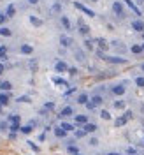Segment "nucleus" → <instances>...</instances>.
Wrapping results in <instances>:
<instances>
[{"instance_id":"obj_46","label":"nucleus","mask_w":144,"mask_h":155,"mask_svg":"<svg viewBox=\"0 0 144 155\" xmlns=\"http://www.w3.org/2000/svg\"><path fill=\"white\" fill-rule=\"evenodd\" d=\"M100 116H102L104 120H111V113H109V111H102V113H100Z\"/></svg>"},{"instance_id":"obj_42","label":"nucleus","mask_w":144,"mask_h":155,"mask_svg":"<svg viewBox=\"0 0 144 155\" xmlns=\"http://www.w3.org/2000/svg\"><path fill=\"white\" fill-rule=\"evenodd\" d=\"M84 46H86L90 51H93V41L92 39H86V41H84Z\"/></svg>"},{"instance_id":"obj_6","label":"nucleus","mask_w":144,"mask_h":155,"mask_svg":"<svg viewBox=\"0 0 144 155\" xmlns=\"http://www.w3.org/2000/svg\"><path fill=\"white\" fill-rule=\"evenodd\" d=\"M11 92H0V104L2 106H7L9 104V101H11Z\"/></svg>"},{"instance_id":"obj_50","label":"nucleus","mask_w":144,"mask_h":155,"mask_svg":"<svg viewBox=\"0 0 144 155\" xmlns=\"http://www.w3.org/2000/svg\"><path fill=\"white\" fill-rule=\"evenodd\" d=\"M74 92H76V88H70V90H67V92H65V94H63V97H65V99H67V97H69L70 94H74Z\"/></svg>"},{"instance_id":"obj_19","label":"nucleus","mask_w":144,"mask_h":155,"mask_svg":"<svg viewBox=\"0 0 144 155\" xmlns=\"http://www.w3.org/2000/svg\"><path fill=\"white\" fill-rule=\"evenodd\" d=\"M30 23L34 25V27H42L44 21H42L40 18H37V16H30Z\"/></svg>"},{"instance_id":"obj_3","label":"nucleus","mask_w":144,"mask_h":155,"mask_svg":"<svg viewBox=\"0 0 144 155\" xmlns=\"http://www.w3.org/2000/svg\"><path fill=\"white\" fill-rule=\"evenodd\" d=\"M55 71H56L58 74L69 72V65H67V62H65V60H58L56 64H55Z\"/></svg>"},{"instance_id":"obj_52","label":"nucleus","mask_w":144,"mask_h":155,"mask_svg":"<svg viewBox=\"0 0 144 155\" xmlns=\"http://www.w3.org/2000/svg\"><path fill=\"white\" fill-rule=\"evenodd\" d=\"M9 139H16V132H9Z\"/></svg>"},{"instance_id":"obj_18","label":"nucleus","mask_w":144,"mask_h":155,"mask_svg":"<svg viewBox=\"0 0 144 155\" xmlns=\"http://www.w3.org/2000/svg\"><path fill=\"white\" fill-rule=\"evenodd\" d=\"M125 4H127V6H128V7H130V9H132V11H134V12H135V14H137V16H141V14H142V12L139 11V7H137V6H135V4H134L132 0H125Z\"/></svg>"},{"instance_id":"obj_15","label":"nucleus","mask_w":144,"mask_h":155,"mask_svg":"<svg viewBox=\"0 0 144 155\" xmlns=\"http://www.w3.org/2000/svg\"><path fill=\"white\" fill-rule=\"evenodd\" d=\"M6 14H7V18H12V16L16 14V6H14V4H9L7 9H6Z\"/></svg>"},{"instance_id":"obj_62","label":"nucleus","mask_w":144,"mask_h":155,"mask_svg":"<svg viewBox=\"0 0 144 155\" xmlns=\"http://www.w3.org/2000/svg\"><path fill=\"white\" fill-rule=\"evenodd\" d=\"M76 155H81V153H76Z\"/></svg>"},{"instance_id":"obj_23","label":"nucleus","mask_w":144,"mask_h":155,"mask_svg":"<svg viewBox=\"0 0 144 155\" xmlns=\"http://www.w3.org/2000/svg\"><path fill=\"white\" fill-rule=\"evenodd\" d=\"M83 129H84V131H86L88 134H90V132H95V131H97V125H95V123H90V122H88V123H84V125H83Z\"/></svg>"},{"instance_id":"obj_45","label":"nucleus","mask_w":144,"mask_h":155,"mask_svg":"<svg viewBox=\"0 0 144 155\" xmlns=\"http://www.w3.org/2000/svg\"><path fill=\"white\" fill-rule=\"evenodd\" d=\"M6 19H7V14H6V12H0V27L6 23Z\"/></svg>"},{"instance_id":"obj_63","label":"nucleus","mask_w":144,"mask_h":155,"mask_svg":"<svg viewBox=\"0 0 144 155\" xmlns=\"http://www.w3.org/2000/svg\"><path fill=\"white\" fill-rule=\"evenodd\" d=\"M142 37H144V32H142Z\"/></svg>"},{"instance_id":"obj_60","label":"nucleus","mask_w":144,"mask_h":155,"mask_svg":"<svg viewBox=\"0 0 144 155\" xmlns=\"http://www.w3.org/2000/svg\"><path fill=\"white\" fill-rule=\"evenodd\" d=\"M92 2H98V0H92Z\"/></svg>"},{"instance_id":"obj_33","label":"nucleus","mask_w":144,"mask_h":155,"mask_svg":"<svg viewBox=\"0 0 144 155\" xmlns=\"http://www.w3.org/2000/svg\"><path fill=\"white\" fill-rule=\"evenodd\" d=\"M53 81H55V85H60V86H67V81L65 79H62V78H53Z\"/></svg>"},{"instance_id":"obj_58","label":"nucleus","mask_w":144,"mask_h":155,"mask_svg":"<svg viewBox=\"0 0 144 155\" xmlns=\"http://www.w3.org/2000/svg\"><path fill=\"white\" fill-rule=\"evenodd\" d=\"M141 109H142V113H144V104H142V107H141Z\"/></svg>"},{"instance_id":"obj_28","label":"nucleus","mask_w":144,"mask_h":155,"mask_svg":"<svg viewBox=\"0 0 144 155\" xmlns=\"http://www.w3.org/2000/svg\"><path fill=\"white\" fill-rule=\"evenodd\" d=\"M79 34H81V35H88V34H90V27H88V25H84V23H81Z\"/></svg>"},{"instance_id":"obj_61","label":"nucleus","mask_w":144,"mask_h":155,"mask_svg":"<svg viewBox=\"0 0 144 155\" xmlns=\"http://www.w3.org/2000/svg\"><path fill=\"white\" fill-rule=\"evenodd\" d=\"M142 51H144V44H142Z\"/></svg>"},{"instance_id":"obj_17","label":"nucleus","mask_w":144,"mask_h":155,"mask_svg":"<svg viewBox=\"0 0 144 155\" xmlns=\"http://www.w3.org/2000/svg\"><path fill=\"white\" fill-rule=\"evenodd\" d=\"M12 85L9 81H0V92H11Z\"/></svg>"},{"instance_id":"obj_49","label":"nucleus","mask_w":144,"mask_h":155,"mask_svg":"<svg viewBox=\"0 0 144 155\" xmlns=\"http://www.w3.org/2000/svg\"><path fill=\"white\" fill-rule=\"evenodd\" d=\"M127 153L128 155H137V150L135 148H127Z\"/></svg>"},{"instance_id":"obj_1","label":"nucleus","mask_w":144,"mask_h":155,"mask_svg":"<svg viewBox=\"0 0 144 155\" xmlns=\"http://www.w3.org/2000/svg\"><path fill=\"white\" fill-rule=\"evenodd\" d=\"M97 55L102 60H105L107 64H127V58H123V56H111V55H104L102 49H97Z\"/></svg>"},{"instance_id":"obj_59","label":"nucleus","mask_w":144,"mask_h":155,"mask_svg":"<svg viewBox=\"0 0 144 155\" xmlns=\"http://www.w3.org/2000/svg\"><path fill=\"white\" fill-rule=\"evenodd\" d=\"M141 69H142V71H144V64H142V65H141Z\"/></svg>"},{"instance_id":"obj_43","label":"nucleus","mask_w":144,"mask_h":155,"mask_svg":"<svg viewBox=\"0 0 144 155\" xmlns=\"http://www.w3.org/2000/svg\"><path fill=\"white\" fill-rule=\"evenodd\" d=\"M135 85H137V86H144V78L142 76L135 78Z\"/></svg>"},{"instance_id":"obj_57","label":"nucleus","mask_w":144,"mask_h":155,"mask_svg":"<svg viewBox=\"0 0 144 155\" xmlns=\"http://www.w3.org/2000/svg\"><path fill=\"white\" fill-rule=\"evenodd\" d=\"M2 107H4V106H2V104H0V113H2Z\"/></svg>"},{"instance_id":"obj_53","label":"nucleus","mask_w":144,"mask_h":155,"mask_svg":"<svg viewBox=\"0 0 144 155\" xmlns=\"http://www.w3.org/2000/svg\"><path fill=\"white\" fill-rule=\"evenodd\" d=\"M4 71H6V65H4V64H0V76L4 74Z\"/></svg>"},{"instance_id":"obj_12","label":"nucleus","mask_w":144,"mask_h":155,"mask_svg":"<svg viewBox=\"0 0 144 155\" xmlns=\"http://www.w3.org/2000/svg\"><path fill=\"white\" fill-rule=\"evenodd\" d=\"M60 23H62V27H63L65 30H72V25H70V19L67 18V16H62V18H60Z\"/></svg>"},{"instance_id":"obj_16","label":"nucleus","mask_w":144,"mask_h":155,"mask_svg":"<svg viewBox=\"0 0 144 155\" xmlns=\"http://www.w3.org/2000/svg\"><path fill=\"white\" fill-rule=\"evenodd\" d=\"M60 44H62L63 48H69L70 44H72V39L67 37V35H62V37H60Z\"/></svg>"},{"instance_id":"obj_35","label":"nucleus","mask_w":144,"mask_h":155,"mask_svg":"<svg viewBox=\"0 0 144 155\" xmlns=\"http://www.w3.org/2000/svg\"><path fill=\"white\" fill-rule=\"evenodd\" d=\"M6 58H7V48L0 46V60H6Z\"/></svg>"},{"instance_id":"obj_29","label":"nucleus","mask_w":144,"mask_h":155,"mask_svg":"<svg viewBox=\"0 0 144 155\" xmlns=\"http://www.w3.org/2000/svg\"><path fill=\"white\" fill-rule=\"evenodd\" d=\"M128 120H130V118H128L127 115H125V116H120V118L116 120V127H121V125H125V123H127Z\"/></svg>"},{"instance_id":"obj_32","label":"nucleus","mask_w":144,"mask_h":155,"mask_svg":"<svg viewBox=\"0 0 144 155\" xmlns=\"http://www.w3.org/2000/svg\"><path fill=\"white\" fill-rule=\"evenodd\" d=\"M67 152H69L70 155H76V153H79V148L74 146V144H69V146H67Z\"/></svg>"},{"instance_id":"obj_40","label":"nucleus","mask_w":144,"mask_h":155,"mask_svg":"<svg viewBox=\"0 0 144 155\" xmlns=\"http://www.w3.org/2000/svg\"><path fill=\"white\" fill-rule=\"evenodd\" d=\"M114 107L116 109H125V102L123 101H114Z\"/></svg>"},{"instance_id":"obj_5","label":"nucleus","mask_w":144,"mask_h":155,"mask_svg":"<svg viewBox=\"0 0 144 155\" xmlns=\"http://www.w3.org/2000/svg\"><path fill=\"white\" fill-rule=\"evenodd\" d=\"M111 92L114 94L116 97H121L123 94H125V83H121V85H114L113 88H111Z\"/></svg>"},{"instance_id":"obj_2","label":"nucleus","mask_w":144,"mask_h":155,"mask_svg":"<svg viewBox=\"0 0 144 155\" xmlns=\"http://www.w3.org/2000/svg\"><path fill=\"white\" fill-rule=\"evenodd\" d=\"M113 12H114L118 18H125V7L121 2H114L113 4Z\"/></svg>"},{"instance_id":"obj_39","label":"nucleus","mask_w":144,"mask_h":155,"mask_svg":"<svg viewBox=\"0 0 144 155\" xmlns=\"http://www.w3.org/2000/svg\"><path fill=\"white\" fill-rule=\"evenodd\" d=\"M7 129H9V122H7V120H4V122H0V131H2V132H6Z\"/></svg>"},{"instance_id":"obj_13","label":"nucleus","mask_w":144,"mask_h":155,"mask_svg":"<svg viewBox=\"0 0 144 155\" xmlns=\"http://www.w3.org/2000/svg\"><path fill=\"white\" fill-rule=\"evenodd\" d=\"M95 42L98 44V49H102V51H105V49L109 48L107 41H105V39H102V37H100V39H95Z\"/></svg>"},{"instance_id":"obj_21","label":"nucleus","mask_w":144,"mask_h":155,"mask_svg":"<svg viewBox=\"0 0 144 155\" xmlns=\"http://www.w3.org/2000/svg\"><path fill=\"white\" fill-rule=\"evenodd\" d=\"M7 122H9V123H21V118H19V115H9V116H7Z\"/></svg>"},{"instance_id":"obj_34","label":"nucleus","mask_w":144,"mask_h":155,"mask_svg":"<svg viewBox=\"0 0 144 155\" xmlns=\"http://www.w3.org/2000/svg\"><path fill=\"white\" fill-rule=\"evenodd\" d=\"M130 49H132L134 55H141V53H142V46H137V44H134Z\"/></svg>"},{"instance_id":"obj_27","label":"nucleus","mask_w":144,"mask_h":155,"mask_svg":"<svg viewBox=\"0 0 144 155\" xmlns=\"http://www.w3.org/2000/svg\"><path fill=\"white\" fill-rule=\"evenodd\" d=\"M32 131H34V127L30 125V123H26V125H21V129H19V132H21V134H30Z\"/></svg>"},{"instance_id":"obj_37","label":"nucleus","mask_w":144,"mask_h":155,"mask_svg":"<svg viewBox=\"0 0 144 155\" xmlns=\"http://www.w3.org/2000/svg\"><path fill=\"white\" fill-rule=\"evenodd\" d=\"M26 143H28V146H30L32 150H34L35 153H39V152H40V148H39V146H37V144L34 143V141H26Z\"/></svg>"},{"instance_id":"obj_25","label":"nucleus","mask_w":144,"mask_h":155,"mask_svg":"<svg viewBox=\"0 0 144 155\" xmlns=\"http://www.w3.org/2000/svg\"><path fill=\"white\" fill-rule=\"evenodd\" d=\"M0 35H2V37H11L12 35L11 28H7V27H0Z\"/></svg>"},{"instance_id":"obj_20","label":"nucleus","mask_w":144,"mask_h":155,"mask_svg":"<svg viewBox=\"0 0 144 155\" xmlns=\"http://www.w3.org/2000/svg\"><path fill=\"white\" fill-rule=\"evenodd\" d=\"M111 46H114L116 49H121V53H125V51H127L125 44H123V42H120V41H113V42H111Z\"/></svg>"},{"instance_id":"obj_9","label":"nucleus","mask_w":144,"mask_h":155,"mask_svg":"<svg viewBox=\"0 0 144 155\" xmlns=\"http://www.w3.org/2000/svg\"><path fill=\"white\" fill-rule=\"evenodd\" d=\"M72 115H74L72 107H70V106H65L63 109L60 111V115H58V116H60V118H67V116H72Z\"/></svg>"},{"instance_id":"obj_30","label":"nucleus","mask_w":144,"mask_h":155,"mask_svg":"<svg viewBox=\"0 0 144 155\" xmlns=\"http://www.w3.org/2000/svg\"><path fill=\"white\" fill-rule=\"evenodd\" d=\"M74 56H76V60H77V62H84V53H83V51H81V49H76V53H74Z\"/></svg>"},{"instance_id":"obj_31","label":"nucleus","mask_w":144,"mask_h":155,"mask_svg":"<svg viewBox=\"0 0 144 155\" xmlns=\"http://www.w3.org/2000/svg\"><path fill=\"white\" fill-rule=\"evenodd\" d=\"M60 127H63V129H65L67 132L74 131V125H72V123H69V122H62V123H60Z\"/></svg>"},{"instance_id":"obj_36","label":"nucleus","mask_w":144,"mask_h":155,"mask_svg":"<svg viewBox=\"0 0 144 155\" xmlns=\"http://www.w3.org/2000/svg\"><path fill=\"white\" fill-rule=\"evenodd\" d=\"M21 129V123H9V131H12V132H18Z\"/></svg>"},{"instance_id":"obj_11","label":"nucleus","mask_w":144,"mask_h":155,"mask_svg":"<svg viewBox=\"0 0 144 155\" xmlns=\"http://www.w3.org/2000/svg\"><path fill=\"white\" fill-rule=\"evenodd\" d=\"M90 101H92L93 102V104H95V106H102V102H104V97H102V95H98V94H95V95H93V97H90Z\"/></svg>"},{"instance_id":"obj_24","label":"nucleus","mask_w":144,"mask_h":155,"mask_svg":"<svg viewBox=\"0 0 144 155\" xmlns=\"http://www.w3.org/2000/svg\"><path fill=\"white\" fill-rule=\"evenodd\" d=\"M62 12V4L56 2V4H53L51 6V14H60Z\"/></svg>"},{"instance_id":"obj_7","label":"nucleus","mask_w":144,"mask_h":155,"mask_svg":"<svg viewBox=\"0 0 144 155\" xmlns=\"http://www.w3.org/2000/svg\"><path fill=\"white\" fill-rule=\"evenodd\" d=\"M67 134H69V132L65 131L63 127H60V125L55 127V136H56L58 139H65V137H67Z\"/></svg>"},{"instance_id":"obj_51","label":"nucleus","mask_w":144,"mask_h":155,"mask_svg":"<svg viewBox=\"0 0 144 155\" xmlns=\"http://www.w3.org/2000/svg\"><path fill=\"white\" fill-rule=\"evenodd\" d=\"M28 123H30V125H32V127H34V129H35V127H37V120H30Z\"/></svg>"},{"instance_id":"obj_4","label":"nucleus","mask_w":144,"mask_h":155,"mask_svg":"<svg viewBox=\"0 0 144 155\" xmlns=\"http://www.w3.org/2000/svg\"><path fill=\"white\" fill-rule=\"evenodd\" d=\"M74 6L77 7V9H79V11H83V12H84V14H86V16H90V18H93V16H95V12H93L92 9H90V7H86V6H83V4H81V2H74Z\"/></svg>"},{"instance_id":"obj_14","label":"nucleus","mask_w":144,"mask_h":155,"mask_svg":"<svg viewBox=\"0 0 144 155\" xmlns=\"http://www.w3.org/2000/svg\"><path fill=\"white\" fill-rule=\"evenodd\" d=\"M132 28L135 30V32H144V23L142 21H132Z\"/></svg>"},{"instance_id":"obj_41","label":"nucleus","mask_w":144,"mask_h":155,"mask_svg":"<svg viewBox=\"0 0 144 155\" xmlns=\"http://www.w3.org/2000/svg\"><path fill=\"white\" fill-rule=\"evenodd\" d=\"M84 106H86V109H90V111H95V109H97V106H95V104H93L92 101H88L86 104H84Z\"/></svg>"},{"instance_id":"obj_38","label":"nucleus","mask_w":144,"mask_h":155,"mask_svg":"<svg viewBox=\"0 0 144 155\" xmlns=\"http://www.w3.org/2000/svg\"><path fill=\"white\" fill-rule=\"evenodd\" d=\"M16 101L18 102H26V104H28V102H32V99H30L28 95H21V97H18Z\"/></svg>"},{"instance_id":"obj_8","label":"nucleus","mask_w":144,"mask_h":155,"mask_svg":"<svg viewBox=\"0 0 144 155\" xmlns=\"http://www.w3.org/2000/svg\"><path fill=\"white\" fill-rule=\"evenodd\" d=\"M74 120H76V125H79V127H83L84 123H88V116L86 115H76Z\"/></svg>"},{"instance_id":"obj_44","label":"nucleus","mask_w":144,"mask_h":155,"mask_svg":"<svg viewBox=\"0 0 144 155\" xmlns=\"http://www.w3.org/2000/svg\"><path fill=\"white\" fill-rule=\"evenodd\" d=\"M44 107H46L47 111H53V109H55V102H46V104H44Z\"/></svg>"},{"instance_id":"obj_22","label":"nucleus","mask_w":144,"mask_h":155,"mask_svg":"<svg viewBox=\"0 0 144 155\" xmlns=\"http://www.w3.org/2000/svg\"><path fill=\"white\" fill-rule=\"evenodd\" d=\"M86 134H88V132L84 131L83 127H81V129H76V131H74V136H76V139H81V137H84Z\"/></svg>"},{"instance_id":"obj_26","label":"nucleus","mask_w":144,"mask_h":155,"mask_svg":"<svg viewBox=\"0 0 144 155\" xmlns=\"http://www.w3.org/2000/svg\"><path fill=\"white\" fill-rule=\"evenodd\" d=\"M88 101H90V97H88L86 94H79V95H77V104H86Z\"/></svg>"},{"instance_id":"obj_54","label":"nucleus","mask_w":144,"mask_h":155,"mask_svg":"<svg viewBox=\"0 0 144 155\" xmlns=\"http://www.w3.org/2000/svg\"><path fill=\"white\" fill-rule=\"evenodd\" d=\"M37 2H39V0H28V4H32V6H35Z\"/></svg>"},{"instance_id":"obj_56","label":"nucleus","mask_w":144,"mask_h":155,"mask_svg":"<svg viewBox=\"0 0 144 155\" xmlns=\"http://www.w3.org/2000/svg\"><path fill=\"white\" fill-rule=\"evenodd\" d=\"M137 4H144V0H137Z\"/></svg>"},{"instance_id":"obj_10","label":"nucleus","mask_w":144,"mask_h":155,"mask_svg":"<svg viewBox=\"0 0 144 155\" xmlns=\"http://www.w3.org/2000/svg\"><path fill=\"white\" fill-rule=\"evenodd\" d=\"M19 51H21V55H32L34 53V46H30V44H21Z\"/></svg>"},{"instance_id":"obj_55","label":"nucleus","mask_w":144,"mask_h":155,"mask_svg":"<svg viewBox=\"0 0 144 155\" xmlns=\"http://www.w3.org/2000/svg\"><path fill=\"white\" fill-rule=\"evenodd\" d=\"M107 155H121V153H118V152H109Z\"/></svg>"},{"instance_id":"obj_47","label":"nucleus","mask_w":144,"mask_h":155,"mask_svg":"<svg viewBox=\"0 0 144 155\" xmlns=\"http://www.w3.org/2000/svg\"><path fill=\"white\" fill-rule=\"evenodd\" d=\"M88 143L92 144V146H97V144H98V139H97V137H92V139H88Z\"/></svg>"},{"instance_id":"obj_48","label":"nucleus","mask_w":144,"mask_h":155,"mask_svg":"<svg viewBox=\"0 0 144 155\" xmlns=\"http://www.w3.org/2000/svg\"><path fill=\"white\" fill-rule=\"evenodd\" d=\"M69 74L70 76H76V74H77V69H76V67H69Z\"/></svg>"}]
</instances>
